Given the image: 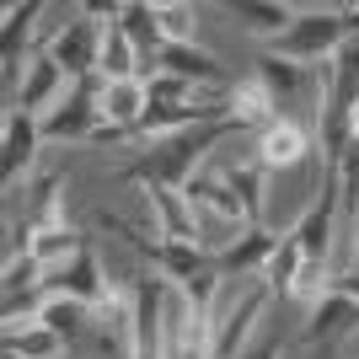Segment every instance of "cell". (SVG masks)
<instances>
[{"label":"cell","instance_id":"obj_25","mask_svg":"<svg viewBox=\"0 0 359 359\" xmlns=\"http://www.w3.org/2000/svg\"><path fill=\"white\" fill-rule=\"evenodd\" d=\"M81 247H86V236H81L75 225H54V231H38V236H32V257H38L43 269H60V263H70Z\"/></svg>","mask_w":359,"mask_h":359},{"label":"cell","instance_id":"obj_3","mask_svg":"<svg viewBox=\"0 0 359 359\" xmlns=\"http://www.w3.org/2000/svg\"><path fill=\"white\" fill-rule=\"evenodd\" d=\"M344 11H295V22H290V32H279L269 43V54H279V60L300 65V60H332L338 48H344Z\"/></svg>","mask_w":359,"mask_h":359},{"label":"cell","instance_id":"obj_30","mask_svg":"<svg viewBox=\"0 0 359 359\" xmlns=\"http://www.w3.org/2000/svg\"><path fill=\"white\" fill-rule=\"evenodd\" d=\"M354 269H359V215H354Z\"/></svg>","mask_w":359,"mask_h":359},{"label":"cell","instance_id":"obj_29","mask_svg":"<svg viewBox=\"0 0 359 359\" xmlns=\"http://www.w3.org/2000/svg\"><path fill=\"white\" fill-rule=\"evenodd\" d=\"M241 359H285V344H279V338H269V344H257L252 354H241Z\"/></svg>","mask_w":359,"mask_h":359},{"label":"cell","instance_id":"obj_2","mask_svg":"<svg viewBox=\"0 0 359 359\" xmlns=\"http://www.w3.org/2000/svg\"><path fill=\"white\" fill-rule=\"evenodd\" d=\"M102 86H107L102 75L70 81V91L38 118L43 140H91V135H97V129H102Z\"/></svg>","mask_w":359,"mask_h":359},{"label":"cell","instance_id":"obj_14","mask_svg":"<svg viewBox=\"0 0 359 359\" xmlns=\"http://www.w3.org/2000/svg\"><path fill=\"white\" fill-rule=\"evenodd\" d=\"M348 327H359V300L327 290V295L311 306V322L300 327V344H322V338H338V332H348Z\"/></svg>","mask_w":359,"mask_h":359},{"label":"cell","instance_id":"obj_16","mask_svg":"<svg viewBox=\"0 0 359 359\" xmlns=\"http://www.w3.org/2000/svg\"><path fill=\"white\" fill-rule=\"evenodd\" d=\"M225 102H231V118L247 123V129H269L273 118H285L279 102L269 97V86H263L257 75H247V81H236V86H225Z\"/></svg>","mask_w":359,"mask_h":359},{"label":"cell","instance_id":"obj_11","mask_svg":"<svg viewBox=\"0 0 359 359\" xmlns=\"http://www.w3.org/2000/svg\"><path fill=\"white\" fill-rule=\"evenodd\" d=\"M273 252H279V236L263 231V225H252L247 236H236L220 257H215V269H220V279H225V273H263Z\"/></svg>","mask_w":359,"mask_h":359},{"label":"cell","instance_id":"obj_9","mask_svg":"<svg viewBox=\"0 0 359 359\" xmlns=\"http://www.w3.org/2000/svg\"><path fill=\"white\" fill-rule=\"evenodd\" d=\"M38 140H43V129H38V113H27V107H6V156H0L6 188H16V177L32 166V156H38Z\"/></svg>","mask_w":359,"mask_h":359},{"label":"cell","instance_id":"obj_4","mask_svg":"<svg viewBox=\"0 0 359 359\" xmlns=\"http://www.w3.org/2000/svg\"><path fill=\"white\" fill-rule=\"evenodd\" d=\"M43 295H70V300H86V306H102L107 300V279H102V263H97V247H81L70 263L43 273Z\"/></svg>","mask_w":359,"mask_h":359},{"label":"cell","instance_id":"obj_26","mask_svg":"<svg viewBox=\"0 0 359 359\" xmlns=\"http://www.w3.org/2000/svg\"><path fill=\"white\" fill-rule=\"evenodd\" d=\"M156 16H161L166 43H194V22H198L194 6H156Z\"/></svg>","mask_w":359,"mask_h":359},{"label":"cell","instance_id":"obj_15","mask_svg":"<svg viewBox=\"0 0 359 359\" xmlns=\"http://www.w3.org/2000/svg\"><path fill=\"white\" fill-rule=\"evenodd\" d=\"M140 48L129 43V32H123V22L113 16L102 27V60H97V75H102L107 86H118V81H140Z\"/></svg>","mask_w":359,"mask_h":359},{"label":"cell","instance_id":"obj_23","mask_svg":"<svg viewBox=\"0 0 359 359\" xmlns=\"http://www.w3.org/2000/svg\"><path fill=\"white\" fill-rule=\"evenodd\" d=\"M252 75H257V81H263V86H269V97H273V102H279V113H285V107H290V97H295V91H300V65L279 60V54H269V48L257 54Z\"/></svg>","mask_w":359,"mask_h":359},{"label":"cell","instance_id":"obj_22","mask_svg":"<svg viewBox=\"0 0 359 359\" xmlns=\"http://www.w3.org/2000/svg\"><path fill=\"white\" fill-rule=\"evenodd\" d=\"M225 177V188L236 194V204H241V215H247V225H263V166L257 161H247V166H231V172H220Z\"/></svg>","mask_w":359,"mask_h":359},{"label":"cell","instance_id":"obj_1","mask_svg":"<svg viewBox=\"0 0 359 359\" xmlns=\"http://www.w3.org/2000/svg\"><path fill=\"white\" fill-rule=\"evenodd\" d=\"M241 129H247V123L225 118V123H198V129H182V135L150 140V150L140 156V161L123 166L118 182H135V188H172V194H182V188L198 177L194 166L204 161V150H215L220 140L241 135Z\"/></svg>","mask_w":359,"mask_h":359},{"label":"cell","instance_id":"obj_10","mask_svg":"<svg viewBox=\"0 0 359 359\" xmlns=\"http://www.w3.org/2000/svg\"><path fill=\"white\" fill-rule=\"evenodd\" d=\"M65 81H70V75L54 65V54H32V60H27V81H22V97H16V107H27V113H38V118H43L48 107L65 97Z\"/></svg>","mask_w":359,"mask_h":359},{"label":"cell","instance_id":"obj_27","mask_svg":"<svg viewBox=\"0 0 359 359\" xmlns=\"http://www.w3.org/2000/svg\"><path fill=\"white\" fill-rule=\"evenodd\" d=\"M43 263L38 257H6V295H16V290H43Z\"/></svg>","mask_w":359,"mask_h":359},{"label":"cell","instance_id":"obj_7","mask_svg":"<svg viewBox=\"0 0 359 359\" xmlns=\"http://www.w3.org/2000/svg\"><path fill=\"white\" fill-rule=\"evenodd\" d=\"M344 210V182L322 177V194H316V204L306 215H300L295 225V241L300 252H306V263H327V247H332V215Z\"/></svg>","mask_w":359,"mask_h":359},{"label":"cell","instance_id":"obj_18","mask_svg":"<svg viewBox=\"0 0 359 359\" xmlns=\"http://www.w3.org/2000/svg\"><path fill=\"white\" fill-rule=\"evenodd\" d=\"M38 322H43L48 332H60L65 348H75V344L91 332V306H86V300H70V295H48Z\"/></svg>","mask_w":359,"mask_h":359},{"label":"cell","instance_id":"obj_20","mask_svg":"<svg viewBox=\"0 0 359 359\" xmlns=\"http://www.w3.org/2000/svg\"><path fill=\"white\" fill-rule=\"evenodd\" d=\"M300 263H306V252H300L295 231H285V236H279V252L269 257V269L257 273V279L269 285V295H279V300H285L290 290H295V279H300Z\"/></svg>","mask_w":359,"mask_h":359},{"label":"cell","instance_id":"obj_21","mask_svg":"<svg viewBox=\"0 0 359 359\" xmlns=\"http://www.w3.org/2000/svg\"><path fill=\"white\" fill-rule=\"evenodd\" d=\"M231 16L236 22H247L252 32H263V38H279V32H290V22H295V11L290 6H279V0H231Z\"/></svg>","mask_w":359,"mask_h":359},{"label":"cell","instance_id":"obj_24","mask_svg":"<svg viewBox=\"0 0 359 359\" xmlns=\"http://www.w3.org/2000/svg\"><path fill=\"white\" fill-rule=\"evenodd\" d=\"M6 359H65V344H60V332L32 322L22 332H6Z\"/></svg>","mask_w":359,"mask_h":359},{"label":"cell","instance_id":"obj_5","mask_svg":"<svg viewBox=\"0 0 359 359\" xmlns=\"http://www.w3.org/2000/svg\"><path fill=\"white\" fill-rule=\"evenodd\" d=\"M54 65H60L70 81H86V75H97V60H102V27H97V16L81 11V22H70V27L54 38Z\"/></svg>","mask_w":359,"mask_h":359},{"label":"cell","instance_id":"obj_28","mask_svg":"<svg viewBox=\"0 0 359 359\" xmlns=\"http://www.w3.org/2000/svg\"><path fill=\"white\" fill-rule=\"evenodd\" d=\"M332 290H338V295H348V300H359V269L332 273Z\"/></svg>","mask_w":359,"mask_h":359},{"label":"cell","instance_id":"obj_8","mask_svg":"<svg viewBox=\"0 0 359 359\" xmlns=\"http://www.w3.org/2000/svg\"><path fill=\"white\" fill-rule=\"evenodd\" d=\"M306 150H311V135H306V123H295V118H273L269 129H257V166H263V172L300 166Z\"/></svg>","mask_w":359,"mask_h":359},{"label":"cell","instance_id":"obj_6","mask_svg":"<svg viewBox=\"0 0 359 359\" xmlns=\"http://www.w3.org/2000/svg\"><path fill=\"white\" fill-rule=\"evenodd\" d=\"M269 285H263V279H257L252 290H247V295L236 300V306H231V311L220 316V322H215V344H210V359H241V344H247V332H252V322L263 311H269Z\"/></svg>","mask_w":359,"mask_h":359},{"label":"cell","instance_id":"obj_13","mask_svg":"<svg viewBox=\"0 0 359 359\" xmlns=\"http://www.w3.org/2000/svg\"><path fill=\"white\" fill-rule=\"evenodd\" d=\"M156 65H161V75H177V81H194V86H225L220 60L194 48V43H166Z\"/></svg>","mask_w":359,"mask_h":359},{"label":"cell","instance_id":"obj_17","mask_svg":"<svg viewBox=\"0 0 359 359\" xmlns=\"http://www.w3.org/2000/svg\"><path fill=\"white\" fill-rule=\"evenodd\" d=\"M118 22H123V32H129V43L140 48V60H145V65L161 60L166 32H161V16H156L150 0H129V6H118Z\"/></svg>","mask_w":359,"mask_h":359},{"label":"cell","instance_id":"obj_12","mask_svg":"<svg viewBox=\"0 0 359 359\" xmlns=\"http://www.w3.org/2000/svg\"><path fill=\"white\" fill-rule=\"evenodd\" d=\"M145 204L156 210L161 220V241H188V247H204L198 241V220H194V204L172 188H145Z\"/></svg>","mask_w":359,"mask_h":359},{"label":"cell","instance_id":"obj_19","mask_svg":"<svg viewBox=\"0 0 359 359\" xmlns=\"http://www.w3.org/2000/svg\"><path fill=\"white\" fill-rule=\"evenodd\" d=\"M140 113H145V81H118V86H102V123H113V129H129V135H135Z\"/></svg>","mask_w":359,"mask_h":359}]
</instances>
